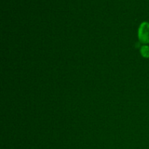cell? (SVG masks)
<instances>
[{"label":"cell","mask_w":149,"mask_h":149,"mask_svg":"<svg viewBox=\"0 0 149 149\" xmlns=\"http://www.w3.org/2000/svg\"><path fill=\"white\" fill-rule=\"evenodd\" d=\"M138 38L143 45L149 44V23L144 21L141 23L138 30Z\"/></svg>","instance_id":"cell-1"},{"label":"cell","mask_w":149,"mask_h":149,"mask_svg":"<svg viewBox=\"0 0 149 149\" xmlns=\"http://www.w3.org/2000/svg\"><path fill=\"white\" fill-rule=\"evenodd\" d=\"M140 53L141 56L144 58H149V46L147 45H143L140 49Z\"/></svg>","instance_id":"cell-2"}]
</instances>
